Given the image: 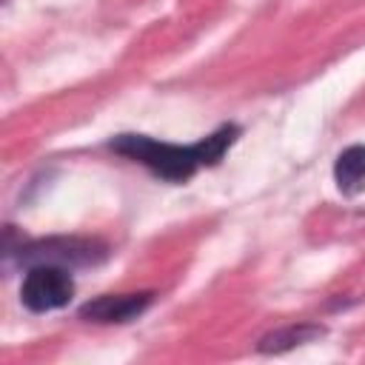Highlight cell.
<instances>
[{"instance_id":"cell-3","label":"cell","mask_w":365,"mask_h":365,"mask_svg":"<svg viewBox=\"0 0 365 365\" xmlns=\"http://www.w3.org/2000/svg\"><path fill=\"white\" fill-rule=\"evenodd\" d=\"M71 297H74V279L71 271L63 265H31L20 285V302L34 314L66 308Z\"/></svg>"},{"instance_id":"cell-6","label":"cell","mask_w":365,"mask_h":365,"mask_svg":"<svg viewBox=\"0 0 365 365\" xmlns=\"http://www.w3.org/2000/svg\"><path fill=\"white\" fill-rule=\"evenodd\" d=\"M334 182L342 194L354 197L365 188V145H348L334 163Z\"/></svg>"},{"instance_id":"cell-1","label":"cell","mask_w":365,"mask_h":365,"mask_svg":"<svg viewBox=\"0 0 365 365\" xmlns=\"http://www.w3.org/2000/svg\"><path fill=\"white\" fill-rule=\"evenodd\" d=\"M237 137H240V125L222 123L217 131L188 145L165 143L148 134H114L108 140V148L131 163L145 165L154 177L180 185V182H188L200 168L217 165L225 157V151L237 143Z\"/></svg>"},{"instance_id":"cell-4","label":"cell","mask_w":365,"mask_h":365,"mask_svg":"<svg viewBox=\"0 0 365 365\" xmlns=\"http://www.w3.org/2000/svg\"><path fill=\"white\" fill-rule=\"evenodd\" d=\"M154 302V291H134V294H103L80 305V319L100 322V325H123L143 317Z\"/></svg>"},{"instance_id":"cell-2","label":"cell","mask_w":365,"mask_h":365,"mask_svg":"<svg viewBox=\"0 0 365 365\" xmlns=\"http://www.w3.org/2000/svg\"><path fill=\"white\" fill-rule=\"evenodd\" d=\"M20 265H63V268H88L108 259V245L94 237H46L20 242V248L9 251Z\"/></svg>"},{"instance_id":"cell-5","label":"cell","mask_w":365,"mask_h":365,"mask_svg":"<svg viewBox=\"0 0 365 365\" xmlns=\"http://www.w3.org/2000/svg\"><path fill=\"white\" fill-rule=\"evenodd\" d=\"M325 336V325L319 322H297V325H285V328H277V331H268L259 342H257V351L259 354H285L297 345H305V342H314Z\"/></svg>"}]
</instances>
